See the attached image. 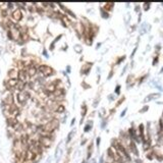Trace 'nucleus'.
I'll use <instances>...</instances> for the list:
<instances>
[{
    "instance_id": "nucleus-1",
    "label": "nucleus",
    "mask_w": 163,
    "mask_h": 163,
    "mask_svg": "<svg viewBox=\"0 0 163 163\" xmlns=\"http://www.w3.org/2000/svg\"><path fill=\"white\" fill-rule=\"evenodd\" d=\"M38 71L41 73V76L44 78H49V77L55 75V71L51 66L47 65V64H40L38 66Z\"/></svg>"
},
{
    "instance_id": "nucleus-2",
    "label": "nucleus",
    "mask_w": 163,
    "mask_h": 163,
    "mask_svg": "<svg viewBox=\"0 0 163 163\" xmlns=\"http://www.w3.org/2000/svg\"><path fill=\"white\" fill-rule=\"evenodd\" d=\"M54 141V135H51V136H40L39 139H38V142L44 148H50L52 146V143Z\"/></svg>"
},
{
    "instance_id": "nucleus-3",
    "label": "nucleus",
    "mask_w": 163,
    "mask_h": 163,
    "mask_svg": "<svg viewBox=\"0 0 163 163\" xmlns=\"http://www.w3.org/2000/svg\"><path fill=\"white\" fill-rule=\"evenodd\" d=\"M31 98V95L28 91H22V92H18L16 94V100H17V103L22 106L27 104V102L29 101V99Z\"/></svg>"
},
{
    "instance_id": "nucleus-4",
    "label": "nucleus",
    "mask_w": 163,
    "mask_h": 163,
    "mask_svg": "<svg viewBox=\"0 0 163 163\" xmlns=\"http://www.w3.org/2000/svg\"><path fill=\"white\" fill-rule=\"evenodd\" d=\"M24 69H26V71H27L29 78H33V77L36 76L37 73H38V66H37L36 64H34V63L28 64L27 67L24 68Z\"/></svg>"
},
{
    "instance_id": "nucleus-5",
    "label": "nucleus",
    "mask_w": 163,
    "mask_h": 163,
    "mask_svg": "<svg viewBox=\"0 0 163 163\" xmlns=\"http://www.w3.org/2000/svg\"><path fill=\"white\" fill-rule=\"evenodd\" d=\"M3 104L4 105H12L15 104V98H13V94L10 91H6L5 95L3 96Z\"/></svg>"
},
{
    "instance_id": "nucleus-6",
    "label": "nucleus",
    "mask_w": 163,
    "mask_h": 163,
    "mask_svg": "<svg viewBox=\"0 0 163 163\" xmlns=\"http://www.w3.org/2000/svg\"><path fill=\"white\" fill-rule=\"evenodd\" d=\"M17 84H18V80L17 79H8L7 81H5V87L8 91L13 90V89H16Z\"/></svg>"
},
{
    "instance_id": "nucleus-7",
    "label": "nucleus",
    "mask_w": 163,
    "mask_h": 163,
    "mask_svg": "<svg viewBox=\"0 0 163 163\" xmlns=\"http://www.w3.org/2000/svg\"><path fill=\"white\" fill-rule=\"evenodd\" d=\"M11 17L12 20H15V22H20L24 17V15H22V11L20 8H16L13 11L11 12Z\"/></svg>"
},
{
    "instance_id": "nucleus-8",
    "label": "nucleus",
    "mask_w": 163,
    "mask_h": 163,
    "mask_svg": "<svg viewBox=\"0 0 163 163\" xmlns=\"http://www.w3.org/2000/svg\"><path fill=\"white\" fill-rule=\"evenodd\" d=\"M29 76H28L26 69H20L18 73H17V80L22 83H28V80H29Z\"/></svg>"
},
{
    "instance_id": "nucleus-9",
    "label": "nucleus",
    "mask_w": 163,
    "mask_h": 163,
    "mask_svg": "<svg viewBox=\"0 0 163 163\" xmlns=\"http://www.w3.org/2000/svg\"><path fill=\"white\" fill-rule=\"evenodd\" d=\"M6 121H7L8 127H12V129H15V127L20 124L17 118H15V117H7V118H6Z\"/></svg>"
},
{
    "instance_id": "nucleus-10",
    "label": "nucleus",
    "mask_w": 163,
    "mask_h": 163,
    "mask_svg": "<svg viewBox=\"0 0 163 163\" xmlns=\"http://www.w3.org/2000/svg\"><path fill=\"white\" fill-rule=\"evenodd\" d=\"M64 111H65V107H64V105L61 104V103H57L56 106H55V108L53 109V112H55V113H59V114L63 113Z\"/></svg>"
},
{
    "instance_id": "nucleus-11",
    "label": "nucleus",
    "mask_w": 163,
    "mask_h": 163,
    "mask_svg": "<svg viewBox=\"0 0 163 163\" xmlns=\"http://www.w3.org/2000/svg\"><path fill=\"white\" fill-rule=\"evenodd\" d=\"M129 150H131V153H134L136 156H139V151H138V149H137V146H136V143L134 141H131L129 142Z\"/></svg>"
},
{
    "instance_id": "nucleus-12",
    "label": "nucleus",
    "mask_w": 163,
    "mask_h": 163,
    "mask_svg": "<svg viewBox=\"0 0 163 163\" xmlns=\"http://www.w3.org/2000/svg\"><path fill=\"white\" fill-rule=\"evenodd\" d=\"M17 73H18V71H15V68H12V69H10V71H8V78L9 79H17Z\"/></svg>"
},
{
    "instance_id": "nucleus-13",
    "label": "nucleus",
    "mask_w": 163,
    "mask_h": 163,
    "mask_svg": "<svg viewBox=\"0 0 163 163\" xmlns=\"http://www.w3.org/2000/svg\"><path fill=\"white\" fill-rule=\"evenodd\" d=\"M75 133H76V131H75V129H71V131L68 133L67 138H66V145H67V144H69L71 142V140H73V135H75Z\"/></svg>"
},
{
    "instance_id": "nucleus-14",
    "label": "nucleus",
    "mask_w": 163,
    "mask_h": 163,
    "mask_svg": "<svg viewBox=\"0 0 163 163\" xmlns=\"http://www.w3.org/2000/svg\"><path fill=\"white\" fill-rule=\"evenodd\" d=\"M61 37H62V35H59V36H57V37H56V38H55V40H54V41L52 42V44H51V45H50V50H53V49H54V46H55V44H56V42L58 41V40H60V38H61Z\"/></svg>"
},
{
    "instance_id": "nucleus-15",
    "label": "nucleus",
    "mask_w": 163,
    "mask_h": 163,
    "mask_svg": "<svg viewBox=\"0 0 163 163\" xmlns=\"http://www.w3.org/2000/svg\"><path fill=\"white\" fill-rule=\"evenodd\" d=\"M86 113H87V106L86 104L82 105V121H83V118L86 116Z\"/></svg>"
},
{
    "instance_id": "nucleus-16",
    "label": "nucleus",
    "mask_w": 163,
    "mask_h": 163,
    "mask_svg": "<svg viewBox=\"0 0 163 163\" xmlns=\"http://www.w3.org/2000/svg\"><path fill=\"white\" fill-rule=\"evenodd\" d=\"M92 125H93V123H91V121H89V123L85 125V129H84V131H85L86 133H88V131L92 129Z\"/></svg>"
},
{
    "instance_id": "nucleus-17",
    "label": "nucleus",
    "mask_w": 163,
    "mask_h": 163,
    "mask_svg": "<svg viewBox=\"0 0 163 163\" xmlns=\"http://www.w3.org/2000/svg\"><path fill=\"white\" fill-rule=\"evenodd\" d=\"M92 147H93L92 144H90V145H89V147H88V159H89V158H90V157H91V152H92Z\"/></svg>"
},
{
    "instance_id": "nucleus-18",
    "label": "nucleus",
    "mask_w": 163,
    "mask_h": 163,
    "mask_svg": "<svg viewBox=\"0 0 163 163\" xmlns=\"http://www.w3.org/2000/svg\"><path fill=\"white\" fill-rule=\"evenodd\" d=\"M113 7V3H109V4H105V9L106 10H111Z\"/></svg>"
},
{
    "instance_id": "nucleus-19",
    "label": "nucleus",
    "mask_w": 163,
    "mask_h": 163,
    "mask_svg": "<svg viewBox=\"0 0 163 163\" xmlns=\"http://www.w3.org/2000/svg\"><path fill=\"white\" fill-rule=\"evenodd\" d=\"M75 50H77V52L81 53V46H80V45H77V46H75Z\"/></svg>"
},
{
    "instance_id": "nucleus-20",
    "label": "nucleus",
    "mask_w": 163,
    "mask_h": 163,
    "mask_svg": "<svg viewBox=\"0 0 163 163\" xmlns=\"http://www.w3.org/2000/svg\"><path fill=\"white\" fill-rule=\"evenodd\" d=\"M123 101H124V97H122L121 99H120L119 101H118V102H117V104H116V105H117V106H119V105L121 104V103L123 102Z\"/></svg>"
},
{
    "instance_id": "nucleus-21",
    "label": "nucleus",
    "mask_w": 163,
    "mask_h": 163,
    "mask_svg": "<svg viewBox=\"0 0 163 163\" xmlns=\"http://www.w3.org/2000/svg\"><path fill=\"white\" fill-rule=\"evenodd\" d=\"M119 89H120V86H117V87L115 88V93H116V94H119Z\"/></svg>"
},
{
    "instance_id": "nucleus-22",
    "label": "nucleus",
    "mask_w": 163,
    "mask_h": 163,
    "mask_svg": "<svg viewBox=\"0 0 163 163\" xmlns=\"http://www.w3.org/2000/svg\"><path fill=\"white\" fill-rule=\"evenodd\" d=\"M101 12H102L103 17H105V18H106V17H108V15H107V13H105V12L103 11V9H101Z\"/></svg>"
},
{
    "instance_id": "nucleus-23",
    "label": "nucleus",
    "mask_w": 163,
    "mask_h": 163,
    "mask_svg": "<svg viewBox=\"0 0 163 163\" xmlns=\"http://www.w3.org/2000/svg\"><path fill=\"white\" fill-rule=\"evenodd\" d=\"M75 121H76V118H73V120H71V127H73V124H75Z\"/></svg>"
},
{
    "instance_id": "nucleus-24",
    "label": "nucleus",
    "mask_w": 163,
    "mask_h": 163,
    "mask_svg": "<svg viewBox=\"0 0 163 163\" xmlns=\"http://www.w3.org/2000/svg\"><path fill=\"white\" fill-rule=\"evenodd\" d=\"M99 144H100V138H98L97 139V146H99Z\"/></svg>"
},
{
    "instance_id": "nucleus-25",
    "label": "nucleus",
    "mask_w": 163,
    "mask_h": 163,
    "mask_svg": "<svg viewBox=\"0 0 163 163\" xmlns=\"http://www.w3.org/2000/svg\"><path fill=\"white\" fill-rule=\"evenodd\" d=\"M82 163H87V162H86V161H85V160H84V161H83V162H82Z\"/></svg>"
}]
</instances>
